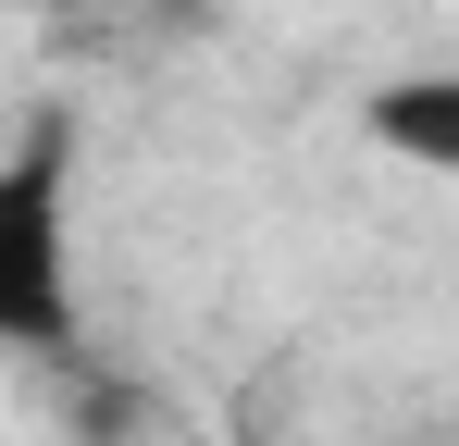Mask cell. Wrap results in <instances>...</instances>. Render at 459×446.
Wrapping results in <instances>:
<instances>
[{
    "instance_id": "2",
    "label": "cell",
    "mask_w": 459,
    "mask_h": 446,
    "mask_svg": "<svg viewBox=\"0 0 459 446\" xmlns=\"http://www.w3.org/2000/svg\"><path fill=\"white\" fill-rule=\"evenodd\" d=\"M360 137H373L385 161H410V174H435V186H459V63L385 74L373 99H360Z\"/></svg>"
},
{
    "instance_id": "1",
    "label": "cell",
    "mask_w": 459,
    "mask_h": 446,
    "mask_svg": "<svg viewBox=\"0 0 459 446\" xmlns=\"http://www.w3.org/2000/svg\"><path fill=\"white\" fill-rule=\"evenodd\" d=\"M0 322L25 347L75 335V297H63V124H25L13 161H0Z\"/></svg>"
}]
</instances>
